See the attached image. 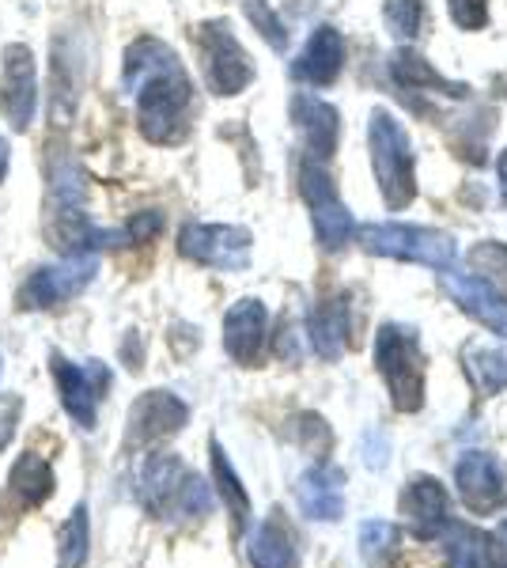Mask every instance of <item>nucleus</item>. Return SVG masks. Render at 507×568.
<instances>
[{"instance_id":"nucleus-1","label":"nucleus","mask_w":507,"mask_h":568,"mask_svg":"<svg viewBox=\"0 0 507 568\" xmlns=\"http://www.w3.org/2000/svg\"><path fill=\"white\" fill-rule=\"evenodd\" d=\"M125 88L136 99V122L152 144H179L190 133L193 84L179 53L160 39H136L125 53Z\"/></svg>"},{"instance_id":"nucleus-2","label":"nucleus","mask_w":507,"mask_h":568,"mask_svg":"<svg viewBox=\"0 0 507 568\" xmlns=\"http://www.w3.org/2000/svg\"><path fill=\"white\" fill-rule=\"evenodd\" d=\"M367 144H372V171L379 182L386 209H409L417 197V168H413V144L402 122L386 106L372 110L367 122Z\"/></svg>"},{"instance_id":"nucleus-3","label":"nucleus","mask_w":507,"mask_h":568,"mask_svg":"<svg viewBox=\"0 0 507 568\" xmlns=\"http://www.w3.org/2000/svg\"><path fill=\"white\" fill-rule=\"evenodd\" d=\"M375 368H379L391 402L398 414H420L424 409V353L417 329L386 323L375 334Z\"/></svg>"},{"instance_id":"nucleus-4","label":"nucleus","mask_w":507,"mask_h":568,"mask_svg":"<svg viewBox=\"0 0 507 568\" xmlns=\"http://www.w3.org/2000/svg\"><path fill=\"white\" fill-rule=\"evenodd\" d=\"M356 240L367 254L428 265V270H450V262L458 254V246L447 232L417 227V224H364L356 232Z\"/></svg>"},{"instance_id":"nucleus-5","label":"nucleus","mask_w":507,"mask_h":568,"mask_svg":"<svg viewBox=\"0 0 507 568\" xmlns=\"http://www.w3.org/2000/svg\"><path fill=\"white\" fill-rule=\"evenodd\" d=\"M300 194L311 209V224H315V235L322 243V251H341L348 240H353V213L337 194V182L329 179L326 163L307 155L300 163Z\"/></svg>"},{"instance_id":"nucleus-6","label":"nucleus","mask_w":507,"mask_h":568,"mask_svg":"<svg viewBox=\"0 0 507 568\" xmlns=\"http://www.w3.org/2000/svg\"><path fill=\"white\" fill-rule=\"evenodd\" d=\"M251 246L254 235L246 227L232 224H186L179 235V254L209 270L239 273L251 265Z\"/></svg>"},{"instance_id":"nucleus-7","label":"nucleus","mask_w":507,"mask_h":568,"mask_svg":"<svg viewBox=\"0 0 507 568\" xmlns=\"http://www.w3.org/2000/svg\"><path fill=\"white\" fill-rule=\"evenodd\" d=\"M201 61H205V80L216 95H239L254 80V65L246 58L243 42L224 20H212L197 31Z\"/></svg>"},{"instance_id":"nucleus-8","label":"nucleus","mask_w":507,"mask_h":568,"mask_svg":"<svg viewBox=\"0 0 507 568\" xmlns=\"http://www.w3.org/2000/svg\"><path fill=\"white\" fill-rule=\"evenodd\" d=\"M99 258L95 254H77V258H64L58 265H42L20 288V307L23 311H45L58 307L64 300L80 296L91 281H95Z\"/></svg>"},{"instance_id":"nucleus-9","label":"nucleus","mask_w":507,"mask_h":568,"mask_svg":"<svg viewBox=\"0 0 507 568\" xmlns=\"http://www.w3.org/2000/svg\"><path fill=\"white\" fill-rule=\"evenodd\" d=\"M0 110L12 122V130H31L34 110H39V69H34L31 45L12 42L4 50V69H0Z\"/></svg>"},{"instance_id":"nucleus-10","label":"nucleus","mask_w":507,"mask_h":568,"mask_svg":"<svg viewBox=\"0 0 507 568\" xmlns=\"http://www.w3.org/2000/svg\"><path fill=\"white\" fill-rule=\"evenodd\" d=\"M53 379H58L61 406L69 409V417L84 428L95 425L99 402H103V394L110 387L107 364L91 361V368H80V364L64 361V356H53Z\"/></svg>"},{"instance_id":"nucleus-11","label":"nucleus","mask_w":507,"mask_h":568,"mask_svg":"<svg viewBox=\"0 0 507 568\" xmlns=\"http://www.w3.org/2000/svg\"><path fill=\"white\" fill-rule=\"evenodd\" d=\"M444 288L458 304V311H466L474 323L493 329L496 337H507V296L493 281L481 277V273L450 270V273H444Z\"/></svg>"},{"instance_id":"nucleus-12","label":"nucleus","mask_w":507,"mask_h":568,"mask_svg":"<svg viewBox=\"0 0 507 568\" xmlns=\"http://www.w3.org/2000/svg\"><path fill=\"white\" fill-rule=\"evenodd\" d=\"M455 485L458 497H463V504L474 516H496L507 504L500 463L488 452H466L455 466Z\"/></svg>"},{"instance_id":"nucleus-13","label":"nucleus","mask_w":507,"mask_h":568,"mask_svg":"<svg viewBox=\"0 0 507 568\" xmlns=\"http://www.w3.org/2000/svg\"><path fill=\"white\" fill-rule=\"evenodd\" d=\"M402 524L409 527L413 538L432 542V538L444 535V527L450 524V497L436 478H413L398 497Z\"/></svg>"},{"instance_id":"nucleus-14","label":"nucleus","mask_w":507,"mask_h":568,"mask_svg":"<svg viewBox=\"0 0 507 568\" xmlns=\"http://www.w3.org/2000/svg\"><path fill=\"white\" fill-rule=\"evenodd\" d=\"M190 420V406L171 390H149L129 409V439L133 444H155L179 433Z\"/></svg>"},{"instance_id":"nucleus-15","label":"nucleus","mask_w":507,"mask_h":568,"mask_svg":"<svg viewBox=\"0 0 507 568\" xmlns=\"http://www.w3.org/2000/svg\"><path fill=\"white\" fill-rule=\"evenodd\" d=\"M190 470L174 455H149L141 466V500L152 516L168 519L182 516V493H186Z\"/></svg>"},{"instance_id":"nucleus-16","label":"nucleus","mask_w":507,"mask_h":568,"mask_svg":"<svg viewBox=\"0 0 507 568\" xmlns=\"http://www.w3.org/2000/svg\"><path fill=\"white\" fill-rule=\"evenodd\" d=\"M341 69H345V39L329 23L315 27L307 45H303V53L292 61V77L311 88H329L341 77Z\"/></svg>"},{"instance_id":"nucleus-17","label":"nucleus","mask_w":507,"mask_h":568,"mask_svg":"<svg viewBox=\"0 0 507 568\" xmlns=\"http://www.w3.org/2000/svg\"><path fill=\"white\" fill-rule=\"evenodd\" d=\"M265 326H270V311L262 300H239L224 315V349L235 364H257L265 345Z\"/></svg>"},{"instance_id":"nucleus-18","label":"nucleus","mask_w":507,"mask_h":568,"mask_svg":"<svg viewBox=\"0 0 507 568\" xmlns=\"http://www.w3.org/2000/svg\"><path fill=\"white\" fill-rule=\"evenodd\" d=\"M296 504L307 519L334 524L345 511V470L341 466H315L296 481Z\"/></svg>"},{"instance_id":"nucleus-19","label":"nucleus","mask_w":507,"mask_h":568,"mask_svg":"<svg viewBox=\"0 0 507 568\" xmlns=\"http://www.w3.org/2000/svg\"><path fill=\"white\" fill-rule=\"evenodd\" d=\"M292 122H296L303 144H307V155L326 163L337 152L341 114L329 103H322L315 95H296L292 99Z\"/></svg>"},{"instance_id":"nucleus-20","label":"nucleus","mask_w":507,"mask_h":568,"mask_svg":"<svg viewBox=\"0 0 507 568\" xmlns=\"http://www.w3.org/2000/svg\"><path fill=\"white\" fill-rule=\"evenodd\" d=\"M307 342L322 361H341L348 349V304L345 300H322L307 315Z\"/></svg>"},{"instance_id":"nucleus-21","label":"nucleus","mask_w":507,"mask_h":568,"mask_svg":"<svg viewBox=\"0 0 507 568\" xmlns=\"http://www.w3.org/2000/svg\"><path fill=\"white\" fill-rule=\"evenodd\" d=\"M391 77H394V84H398L402 91H432V95H450V99H463L466 95V84H455V80H447V77H439L436 69L428 65V61L420 58L417 50H398L391 58Z\"/></svg>"},{"instance_id":"nucleus-22","label":"nucleus","mask_w":507,"mask_h":568,"mask_svg":"<svg viewBox=\"0 0 507 568\" xmlns=\"http://www.w3.org/2000/svg\"><path fill=\"white\" fill-rule=\"evenodd\" d=\"M439 546H444V568H493V538L477 527L447 524Z\"/></svg>"},{"instance_id":"nucleus-23","label":"nucleus","mask_w":507,"mask_h":568,"mask_svg":"<svg viewBox=\"0 0 507 568\" xmlns=\"http://www.w3.org/2000/svg\"><path fill=\"white\" fill-rule=\"evenodd\" d=\"M246 557H251L254 568H296V538L273 516L251 535Z\"/></svg>"},{"instance_id":"nucleus-24","label":"nucleus","mask_w":507,"mask_h":568,"mask_svg":"<svg viewBox=\"0 0 507 568\" xmlns=\"http://www.w3.org/2000/svg\"><path fill=\"white\" fill-rule=\"evenodd\" d=\"M209 455H212V485H216L220 500H224L227 516H232V527L235 530H246V524H251V497H246L243 481H239L235 466L224 455L220 439H212V444H209Z\"/></svg>"},{"instance_id":"nucleus-25","label":"nucleus","mask_w":507,"mask_h":568,"mask_svg":"<svg viewBox=\"0 0 507 568\" xmlns=\"http://www.w3.org/2000/svg\"><path fill=\"white\" fill-rule=\"evenodd\" d=\"M53 466L42 459V455L27 452L16 459L12 474H8V489H12V497L23 504V508H39V504L53 493Z\"/></svg>"},{"instance_id":"nucleus-26","label":"nucleus","mask_w":507,"mask_h":568,"mask_svg":"<svg viewBox=\"0 0 507 568\" xmlns=\"http://www.w3.org/2000/svg\"><path fill=\"white\" fill-rule=\"evenodd\" d=\"M466 372L481 394L507 390V353L500 349H481V345H474V349L466 353Z\"/></svg>"},{"instance_id":"nucleus-27","label":"nucleus","mask_w":507,"mask_h":568,"mask_svg":"<svg viewBox=\"0 0 507 568\" xmlns=\"http://www.w3.org/2000/svg\"><path fill=\"white\" fill-rule=\"evenodd\" d=\"M88 546H91L88 508L80 504V508H72L69 524L61 527V538H58V568H84Z\"/></svg>"},{"instance_id":"nucleus-28","label":"nucleus","mask_w":507,"mask_h":568,"mask_svg":"<svg viewBox=\"0 0 507 568\" xmlns=\"http://www.w3.org/2000/svg\"><path fill=\"white\" fill-rule=\"evenodd\" d=\"M398 542H402V530L394 524H386V519H367V524H359V557H364L367 565H386L394 554H398Z\"/></svg>"},{"instance_id":"nucleus-29","label":"nucleus","mask_w":507,"mask_h":568,"mask_svg":"<svg viewBox=\"0 0 507 568\" xmlns=\"http://www.w3.org/2000/svg\"><path fill=\"white\" fill-rule=\"evenodd\" d=\"M383 20H386V27H391L394 39L413 42L420 34V23H424V0H386Z\"/></svg>"},{"instance_id":"nucleus-30","label":"nucleus","mask_w":507,"mask_h":568,"mask_svg":"<svg viewBox=\"0 0 507 568\" xmlns=\"http://www.w3.org/2000/svg\"><path fill=\"white\" fill-rule=\"evenodd\" d=\"M296 439H300L303 452H311L315 459H326L329 444H334V436H329V425L318 414H300L296 417Z\"/></svg>"},{"instance_id":"nucleus-31","label":"nucleus","mask_w":507,"mask_h":568,"mask_svg":"<svg viewBox=\"0 0 507 568\" xmlns=\"http://www.w3.org/2000/svg\"><path fill=\"white\" fill-rule=\"evenodd\" d=\"M246 16H251V23L257 27V34H262L265 42L273 45V50H284L288 45V31H284V23L273 16V8L265 4V0H246Z\"/></svg>"},{"instance_id":"nucleus-32","label":"nucleus","mask_w":507,"mask_h":568,"mask_svg":"<svg viewBox=\"0 0 507 568\" xmlns=\"http://www.w3.org/2000/svg\"><path fill=\"white\" fill-rule=\"evenodd\" d=\"M469 265H474V273H488V277H496L500 284H507V243H481V246H474V254H469Z\"/></svg>"},{"instance_id":"nucleus-33","label":"nucleus","mask_w":507,"mask_h":568,"mask_svg":"<svg viewBox=\"0 0 507 568\" xmlns=\"http://www.w3.org/2000/svg\"><path fill=\"white\" fill-rule=\"evenodd\" d=\"M450 4V20L463 31H481L488 23V0H447Z\"/></svg>"},{"instance_id":"nucleus-34","label":"nucleus","mask_w":507,"mask_h":568,"mask_svg":"<svg viewBox=\"0 0 507 568\" xmlns=\"http://www.w3.org/2000/svg\"><path fill=\"white\" fill-rule=\"evenodd\" d=\"M209 511H212V493H209V485L201 481L197 474H190L186 493H182V516L201 519V516H209Z\"/></svg>"},{"instance_id":"nucleus-35","label":"nucleus","mask_w":507,"mask_h":568,"mask_svg":"<svg viewBox=\"0 0 507 568\" xmlns=\"http://www.w3.org/2000/svg\"><path fill=\"white\" fill-rule=\"evenodd\" d=\"M160 227H163V216L160 213H136L133 220H129L125 240L129 243H152L155 235H160Z\"/></svg>"},{"instance_id":"nucleus-36","label":"nucleus","mask_w":507,"mask_h":568,"mask_svg":"<svg viewBox=\"0 0 507 568\" xmlns=\"http://www.w3.org/2000/svg\"><path fill=\"white\" fill-rule=\"evenodd\" d=\"M20 409H23V402L16 398V394L0 398V447H8V439L16 436V425H20Z\"/></svg>"},{"instance_id":"nucleus-37","label":"nucleus","mask_w":507,"mask_h":568,"mask_svg":"<svg viewBox=\"0 0 507 568\" xmlns=\"http://www.w3.org/2000/svg\"><path fill=\"white\" fill-rule=\"evenodd\" d=\"M488 538H493V568H507V519Z\"/></svg>"},{"instance_id":"nucleus-38","label":"nucleus","mask_w":507,"mask_h":568,"mask_svg":"<svg viewBox=\"0 0 507 568\" xmlns=\"http://www.w3.org/2000/svg\"><path fill=\"white\" fill-rule=\"evenodd\" d=\"M496 179H500V197L507 201V149L500 152V163H496Z\"/></svg>"},{"instance_id":"nucleus-39","label":"nucleus","mask_w":507,"mask_h":568,"mask_svg":"<svg viewBox=\"0 0 507 568\" xmlns=\"http://www.w3.org/2000/svg\"><path fill=\"white\" fill-rule=\"evenodd\" d=\"M8 175V141L0 136V179Z\"/></svg>"}]
</instances>
